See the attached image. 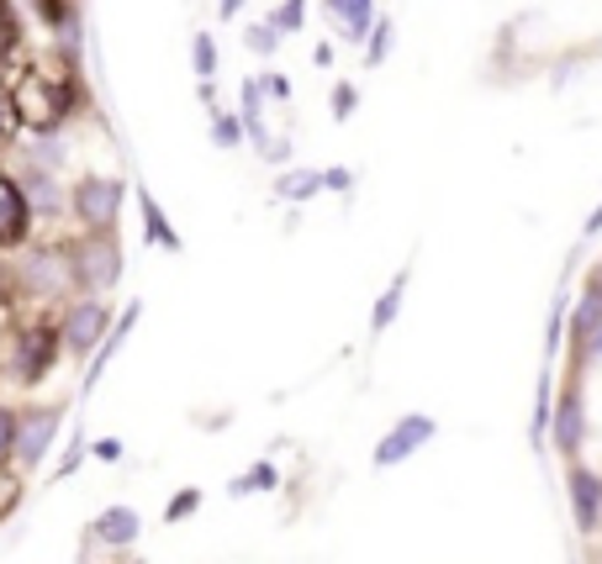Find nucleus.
<instances>
[{
  "label": "nucleus",
  "mask_w": 602,
  "mask_h": 564,
  "mask_svg": "<svg viewBox=\"0 0 602 564\" xmlns=\"http://www.w3.org/2000/svg\"><path fill=\"white\" fill-rule=\"evenodd\" d=\"M6 95H11L17 127L49 138L53 127L74 111V100H80V79H74V74H49V70H22L17 74V85H6Z\"/></svg>",
  "instance_id": "obj_1"
},
{
  "label": "nucleus",
  "mask_w": 602,
  "mask_h": 564,
  "mask_svg": "<svg viewBox=\"0 0 602 564\" xmlns=\"http://www.w3.org/2000/svg\"><path fill=\"white\" fill-rule=\"evenodd\" d=\"M64 259H70V280L80 285V290H91V296H101V290H112V285L122 280L117 233H85L80 243L64 248Z\"/></svg>",
  "instance_id": "obj_2"
},
{
  "label": "nucleus",
  "mask_w": 602,
  "mask_h": 564,
  "mask_svg": "<svg viewBox=\"0 0 602 564\" xmlns=\"http://www.w3.org/2000/svg\"><path fill=\"white\" fill-rule=\"evenodd\" d=\"M122 195H127L122 180H112V174H85V180H74V190H70V212L85 233H112V227H117V212H122Z\"/></svg>",
  "instance_id": "obj_3"
},
{
  "label": "nucleus",
  "mask_w": 602,
  "mask_h": 564,
  "mask_svg": "<svg viewBox=\"0 0 602 564\" xmlns=\"http://www.w3.org/2000/svg\"><path fill=\"white\" fill-rule=\"evenodd\" d=\"M106 322H112V306L106 301H74L64 311V328H59V343L70 353H96L106 343Z\"/></svg>",
  "instance_id": "obj_4"
},
{
  "label": "nucleus",
  "mask_w": 602,
  "mask_h": 564,
  "mask_svg": "<svg viewBox=\"0 0 602 564\" xmlns=\"http://www.w3.org/2000/svg\"><path fill=\"white\" fill-rule=\"evenodd\" d=\"M59 423H64V412H59V406H38V412H22V417H17V448H11V459H17L22 470L43 465V454H49Z\"/></svg>",
  "instance_id": "obj_5"
},
{
  "label": "nucleus",
  "mask_w": 602,
  "mask_h": 564,
  "mask_svg": "<svg viewBox=\"0 0 602 564\" xmlns=\"http://www.w3.org/2000/svg\"><path fill=\"white\" fill-rule=\"evenodd\" d=\"M22 285L32 290V296H43V301L64 296V290L74 285L64 248H38V254H27V259H22Z\"/></svg>",
  "instance_id": "obj_6"
},
{
  "label": "nucleus",
  "mask_w": 602,
  "mask_h": 564,
  "mask_svg": "<svg viewBox=\"0 0 602 564\" xmlns=\"http://www.w3.org/2000/svg\"><path fill=\"white\" fill-rule=\"evenodd\" d=\"M434 438V417H423V412H412V417H402V423L386 433L381 444H376V465L381 470H391V465H402V459H412L418 448Z\"/></svg>",
  "instance_id": "obj_7"
},
{
  "label": "nucleus",
  "mask_w": 602,
  "mask_h": 564,
  "mask_svg": "<svg viewBox=\"0 0 602 564\" xmlns=\"http://www.w3.org/2000/svg\"><path fill=\"white\" fill-rule=\"evenodd\" d=\"M566 491H571L577 528H581V533H598V522H602V475L587 470V465H571V475H566Z\"/></svg>",
  "instance_id": "obj_8"
},
{
  "label": "nucleus",
  "mask_w": 602,
  "mask_h": 564,
  "mask_svg": "<svg viewBox=\"0 0 602 564\" xmlns=\"http://www.w3.org/2000/svg\"><path fill=\"white\" fill-rule=\"evenodd\" d=\"M581 438H587V412H581V391H577V380H571V385L560 391V406H555V448L577 465Z\"/></svg>",
  "instance_id": "obj_9"
},
{
  "label": "nucleus",
  "mask_w": 602,
  "mask_h": 564,
  "mask_svg": "<svg viewBox=\"0 0 602 564\" xmlns=\"http://www.w3.org/2000/svg\"><path fill=\"white\" fill-rule=\"evenodd\" d=\"M59 328H27L22 349H17V370H22V380L32 385V380H43L53 370V359H59Z\"/></svg>",
  "instance_id": "obj_10"
},
{
  "label": "nucleus",
  "mask_w": 602,
  "mask_h": 564,
  "mask_svg": "<svg viewBox=\"0 0 602 564\" xmlns=\"http://www.w3.org/2000/svg\"><path fill=\"white\" fill-rule=\"evenodd\" d=\"M32 227V206H27L22 185L11 174H0V248H17Z\"/></svg>",
  "instance_id": "obj_11"
},
{
  "label": "nucleus",
  "mask_w": 602,
  "mask_h": 564,
  "mask_svg": "<svg viewBox=\"0 0 602 564\" xmlns=\"http://www.w3.org/2000/svg\"><path fill=\"white\" fill-rule=\"evenodd\" d=\"M17 185H22L32 216H38V212H43V216H59V212H64V190L53 185L49 169H27V180H17Z\"/></svg>",
  "instance_id": "obj_12"
},
{
  "label": "nucleus",
  "mask_w": 602,
  "mask_h": 564,
  "mask_svg": "<svg viewBox=\"0 0 602 564\" xmlns=\"http://www.w3.org/2000/svg\"><path fill=\"white\" fill-rule=\"evenodd\" d=\"M328 11L344 22V38H349V43H365L370 26H376V0H328Z\"/></svg>",
  "instance_id": "obj_13"
},
{
  "label": "nucleus",
  "mask_w": 602,
  "mask_h": 564,
  "mask_svg": "<svg viewBox=\"0 0 602 564\" xmlns=\"http://www.w3.org/2000/svg\"><path fill=\"white\" fill-rule=\"evenodd\" d=\"M598 328H602V285L592 280L587 285V296H581V306H577V317H571V338H577V349H587Z\"/></svg>",
  "instance_id": "obj_14"
},
{
  "label": "nucleus",
  "mask_w": 602,
  "mask_h": 564,
  "mask_svg": "<svg viewBox=\"0 0 602 564\" xmlns=\"http://www.w3.org/2000/svg\"><path fill=\"white\" fill-rule=\"evenodd\" d=\"M96 539L101 543H133L138 539V518H133L127 507H112V512L96 522Z\"/></svg>",
  "instance_id": "obj_15"
},
{
  "label": "nucleus",
  "mask_w": 602,
  "mask_h": 564,
  "mask_svg": "<svg viewBox=\"0 0 602 564\" xmlns=\"http://www.w3.org/2000/svg\"><path fill=\"white\" fill-rule=\"evenodd\" d=\"M317 190H323V174H317V169H291V174L275 180V195H281V201H307Z\"/></svg>",
  "instance_id": "obj_16"
},
{
  "label": "nucleus",
  "mask_w": 602,
  "mask_h": 564,
  "mask_svg": "<svg viewBox=\"0 0 602 564\" xmlns=\"http://www.w3.org/2000/svg\"><path fill=\"white\" fill-rule=\"evenodd\" d=\"M402 296H408V269L386 285V296H381V306H376V317H370V328H376V332L391 328V322H397V306H402Z\"/></svg>",
  "instance_id": "obj_17"
},
{
  "label": "nucleus",
  "mask_w": 602,
  "mask_h": 564,
  "mask_svg": "<svg viewBox=\"0 0 602 564\" xmlns=\"http://www.w3.org/2000/svg\"><path fill=\"white\" fill-rule=\"evenodd\" d=\"M144 237L148 243H159V248H180V237L169 233V222H165V212H159L154 195H144Z\"/></svg>",
  "instance_id": "obj_18"
},
{
  "label": "nucleus",
  "mask_w": 602,
  "mask_h": 564,
  "mask_svg": "<svg viewBox=\"0 0 602 564\" xmlns=\"http://www.w3.org/2000/svg\"><path fill=\"white\" fill-rule=\"evenodd\" d=\"M17 47H22V22H17L11 0H0V64H6Z\"/></svg>",
  "instance_id": "obj_19"
},
{
  "label": "nucleus",
  "mask_w": 602,
  "mask_h": 564,
  "mask_svg": "<svg viewBox=\"0 0 602 564\" xmlns=\"http://www.w3.org/2000/svg\"><path fill=\"white\" fill-rule=\"evenodd\" d=\"M302 22H307V0H286L281 11H270V26H275L281 38H291V32H302Z\"/></svg>",
  "instance_id": "obj_20"
},
{
  "label": "nucleus",
  "mask_w": 602,
  "mask_h": 564,
  "mask_svg": "<svg viewBox=\"0 0 602 564\" xmlns=\"http://www.w3.org/2000/svg\"><path fill=\"white\" fill-rule=\"evenodd\" d=\"M365 43H370V47H365V70H381L386 53H391V22H376Z\"/></svg>",
  "instance_id": "obj_21"
},
{
  "label": "nucleus",
  "mask_w": 602,
  "mask_h": 564,
  "mask_svg": "<svg viewBox=\"0 0 602 564\" xmlns=\"http://www.w3.org/2000/svg\"><path fill=\"white\" fill-rule=\"evenodd\" d=\"M191 58H196V74H201V85H212V70H218V43H212L207 32H196Z\"/></svg>",
  "instance_id": "obj_22"
},
{
  "label": "nucleus",
  "mask_w": 602,
  "mask_h": 564,
  "mask_svg": "<svg viewBox=\"0 0 602 564\" xmlns=\"http://www.w3.org/2000/svg\"><path fill=\"white\" fill-rule=\"evenodd\" d=\"M243 142V121L233 111H218L212 117V148H239Z\"/></svg>",
  "instance_id": "obj_23"
},
{
  "label": "nucleus",
  "mask_w": 602,
  "mask_h": 564,
  "mask_svg": "<svg viewBox=\"0 0 602 564\" xmlns=\"http://www.w3.org/2000/svg\"><path fill=\"white\" fill-rule=\"evenodd\" d=\"M243 43L254 47L260 58H270V53L281 47V32H275V26H270V22H254V26H249V32H243Z\"/></svg>",
  "instance_id": "obj_24"
},
{
  "label": "nucleus",
  "mask_w": 602,
  "mask_h": 564,
  "mask_svg": "<svg viewBox=\"0 0 602 564\" xmlns=\"http://www.w3.org/2000/svg\"><path fill=\"white\" fill-rule=\"evenodd\" d=\"M11 448H17V412H6V406H0V470H6Z\"/></svg>",
  "instance_id": "obj_25"
},
{
  "label": "nucleus",
  "mask_w": 602,
  "mask_h": 564,
  "mask_svg": "<svg viewBox=\"0 0 602 564\" xmlns=\"http://www.w3.org/2000/svg\"><path fill=\"white\" fill-rule=\"evenodd\" d=\"M38 11H43V22H49V26H70L74 22L70 0H38Z\"/></svg>",
  "instance_id": "obj_26"
},
{
  "label": "nucleus",
  "mask_w": 602,
  "mask_h": 564,
  "mask_svg": "<svg viewBox=\"0 0 602 564\" xmlns=\"http://www.w3.org/2000/svg\"><path fill=\"white\" fill-rule=\"evenodd\" d=\"M254 85H260V95H275V100H286V95H291V79H286L281 70H275V74H260Z\"/></svg>",
  "instance_id": "obj_27"
},
{
  "label": "nucleus",
  "mask_w": 602,
  "mask_h": 564,
  "mask_svg": "<svg viewBox=\"0 0 602 564\" xmlns=\"http://www.w3.org/2000/svg\"><path fill=\"white\" fill-rule=\"evenodd\" d=\"M355 100H360V91H355V85H334V117L344 121L349 111H355Z\"/></svg>",
  "instance_id": "obj_28"
},
{
  "label": "nucleus",
  "mask_w": 602,
  "mask_h": 564,
  "mask_svg": "<svg viewBox=\"0 0 602 564\" xmlns=\"http://www.w3.org/2000/svg\"><path fill=\"white\" fill-rule=\"evenodd\" d=\"M11 132H17V111H11V95L0 85V142H11Z\"/></svg>",
  "instance_id": "obj_29"
},
{
  "label": "nucleus",
  "mask_w": 602,
  "mask_h": 564,
  "mask_svg": "<svg viewBox=\"0 0 602 564\" xmlns=\"http://www.w3.org/2000/svg\"><path fill=\"white\" fill-rule=\"evenodd\" d=\"M196 507H201V496H196V491L175 496V507H169V522H180V518H186V512H196Z\"/></svg>",
  "instance_id": "obj_30"
},
{
  "label": "nucleus",
  "mask_w": 602,
  "mask_h": 564,
  "mask_svg": "<svg viewBox=\"0 0 602 564\" xmlns=\"http://www.w3.org/2000/svg\"><path fill=\"white\" fill-rule=\"evenodd\" d=\"M32 159H43V164H64V148H59V142H38Z\"/></svg>",
  "instance_id": "obj_31"
},
{
  "label": "nucleus",
  "mask_w": 602,
  "mask_h": 564,
  "mask_svg": "<svg viewBox=\"0 0 602 564\" xmlns=\"http://www.w3.org/2000/svg\"><path fill=\"white\" fill-rule=\"evenodd\" d=\"M323 185H328V190H349V169H328V174H323Z\"/></svg>",
  "instance_id": "obj_32"
},
{
  "label": "nucleus",
  "mask_w": 602,
  "mask_h": 564,
  "mask_svg": "<svg viewBox=\"0 0 602 564\" xmlns=\"http://www.w3.org/2000/svg\"><path fill=\"white\" fill-rule=\"evenodd\" d=\"M243 6H249V0H218V17H222V22H233Z\"/></svg>",
  "instance_id": "obj_33"
},
{
  "label": "nucleus",
  "mask_w": 602,
  "mask_h": 564,
  "mask_svg": "<svg viewBox=\"0 0 602 564\" xmlns=\"http://www.w3.org/2000/svg\"><path fill=\"white\" fill-rule=\"evenodd\" d=\"M313 64H323V70H328V64H334V47L317 43V47H313Z\"/></svg>",
  "instance_id": "obj_34"
},
{
  "label": "nucleus",
  "mask_w": 602,
  "mask_h": 564,
  "mask_svg": "<svg viewBox=\"0 0 602 564\" xmlns=\"http://www.w3.org/2000/svg\"><path fill=\"white\" fill-rule=\"evenodd\" d=\"M592 280H598V285H602V264H598V275H592Z\"/></svg>",
  "instance_id": "obj_35"
}]
</instances>
